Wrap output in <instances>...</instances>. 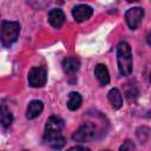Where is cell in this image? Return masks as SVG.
<instances>
[{"label": "cell", "mask_w": 151, "mask_h": 151, "mask_svg": "<svg viewBox=\"0 0 151 151\" xmlns=\"http://www.w3.org/2000/svg\"><path fill=\"white\" fill-rule=\"evenodd\" d=\"M118 71L122 76H130L132 72V52L126 41H120L117 46Z\"/></svg>", "instance_id": "obj_1"}, {"label": "cell", "mask_w": 151, "mask_h": 151, "mask_svg": "<svg viewBox=\"0 0 151 151\" xmlns=\"http://www.w3.org/2000/svg\"><path fill=\"white\" fill-rule=\"evenodd\" d=\"M20 25L18 21H4L0 28V41L5 47H11L18 39Z\"/></svg>", "instance_id": "obj_2"}, {"label": "cell", "mask_w": 151, "mask_h": 151, "mask_svg": "<svg viewBox=\"0 0 151 151\" xmlns=\"http://www.w3.org/2000/svg\"><path fill=\"white\" fill-rule=\"evenodd\" d=\"M98 133H99V130H98L96 124H93V123H85L84 125H81L73 133L72 138L76 142L84 143V142H90V140L96 139Z\"/></svg>", "instance_id": "obj_3"}, {"label": "cell", "mask_w": 151, "mask_h": 151, "mask_svg": "<svg viewBox=\"0 0 151 151\" xmlns=\"http://www.w3.org/2000/svg\"><path fill=\"white\" fill-rule=\"evenodd\" d=\"M27 80L32 87H42L47 80V72L42 67H33L28 72Z\"/></svg>", "instance_id": "obj_4"}, {"label": "cell", "mask_w": 151, "mask_h": 151, "mask_svg": "<svg viewBox=\"0 0 151 151\" xmlns=\"http://www.w3.org/2000/svg\"><path fill=\"white\" fill-rule=\"evenodd\" d=\"M144 17V9L142 7H132L125 13V21L131 29H136Z\"/></svg>", "instance_id": "obj_5"}, {"label": "cell", "mask_w": 151, "mask_h": 151, "mask_svg": "<svg viewBox=\"0 0 151 151\" xmlns=\"http://www.w3.org/2000/svg\"><path fill=\"white\" fill-rule=\"evenodd\" d=\"M44 140L45 143L54 150H60L65 145V138L61 132L55 131H45L44 132Z\"/></svg>", "instance_id": "obj_6"}, {"label": "cell", "mask_w": 151, "mask_h": 151, "mask_svg": "<svg viewBox=\"0 0 151 151\" xmlns=\"http://www.w3.org/2000/svg\"><path fill=\"white\" fill-rule=\"evenodd\" d=\"M92 14H93L92 7L88 5H84V4L77 5L72 9V15L77 22H83V21L90 19Z\"/></svg>", "instance_id": "obj_7"}, {"label": "cell", "mask_w": 151, "mask_h": 151, "mask_svg": "<svg viewBox=\"0 0 151 151\" xmlns=\"http://www.w3.org/2000/svg\"><path fill=\"white\" fill-rule=\"evenodd\" d=\"M65 14L60 8H53L48 12V22L54 28H60L65 22Z\"/></svg>", "instance_id": "obj_8"}, {"label": "cell", "mask_w": 151, "mask_h": 151, "mask_svg": "<svg viewBox=\"0 0 151 151\" xmlns=\"http://www.w3.org/2000/svg\"><path fill=\"white\" fill-rule=\"evenodd\" d=\"M44 110V104L41 100H32L29 101L27 109H26V118L27 119H34L37 118Z\"/></svg>", "instance_id": "obj_9"}, {"label": "cell", "mask_w": 151, "mask_h": 151, "mask_svg": "<svg viewBox=\"0 0 151 151\" xmlns=\"http://www.w3.org/2000/svg\"><path fill=\"white\" fill-rule=\"evenodd\" d=\"M64 129V120L57 116H51L46 120L45 124V131H55L61 132Z\"/></svg>", "instance_id": "obj_10"}, {"label": "cell", "mask_w": 151, "mask_h": 151, "mask_svg": "<svg viewBox=\"0 0 151 151\" xmlns=\"http://www.w3.org/2000/svg\"><path fill=\"white\" fill-rule=\"evenodd\" d=\"M63 70L66 73H76L80 68V60L76 57H68L63 60Z\"/></svg>", "instance_id": "obj_11"}, {"label": "cell", "mask_w": 151, "mask_h": 151, "mask_svg": "<svg viewBox=\"0 0 151 151\" xmlns=\"http://www.w3.org/2000/svg\"><path fill=\"white\" fill-rule=\"evenodd\" d=\"M107 98H109V101L111 103L113 109L118 110L123 106V96H122V92L117 87H113L109 91Z\"/></svg>", "instance_id": "obj_12"}, {"label": "cell", "mask_w": 151, "mask_h": 151, "mask_svg": "<svg viewBox=\"0 0 151 151\" xmlns=\"http://www.w3.org/2000/svg\"><path fill=\"white\" fill-rule=\"evenodd\" d=\"M94 76L98 79V81L101 85H107L110 83V74L107 71V67L103 64H98L94 67Z\"/></svg>", "instance_id": "obj_13"}, {"label": "cell", "mask_w": 151, "mask_h": 151, "mask_svg": "<svg viewBox=\"0 0 151 151\" xmlns=\"http://www.w3.org/2000/svg\"><path fill=\"white\" fill-rule=\"evenodd\" d=\"M0 123L4 127H9L11 124L13 123V114L6 106V104L0 105Z\"/></svg>", "instance_id": "obj_14"}, {"label": "cell", "mask_w": 151, "mask_h": 151, "mask_svg": "<svg viewBox=\"0 0 151 151\" xmlns=\"http://www.w3.org/2000/svg\"><path fill=\"white\" fill-rule=\"evenodd\" d=\"M83 103V98L80 96V93L78 92H71L68 94V100H67V107L71 111H76L81 106Z\"/></svg>", "instance_id": "obj_15"}, {"label": "cell", "mask_w": 151, "mask_h": 151, "mask_svg": "<svg viewBox=\"0 0 151 151\" xmlns=\"http://www.w3.org/2000/svg\"><path fill=\"white\" fill-rule=\"evenodd\" d=\"M119 151H136V146H134L133 142H131V140H125V142L120 145Z\"/></svg>", "instance_id": "obj_16"}, {"label": "cell", "mask_w": 151, "mask_h": 151, "mask_svg": "<svg viewBox=\"0 0 151 151\" xmlns=\"http://www.w3.org/2000/svg\"><path fill=\"white\" fill-rule=\"evenodd\" d=\"M66 151H90L87 147H84V146H81V145H77V146H72V147H70L68 150H66Z\"/></svg>", "instance_id": "obj_17"}, {"label": "cell", "mask_w": 151, "mask_h": 151, "mask_svg": "<svg viewBox=\"0 0 151 151\" xmlns=\"http://www.w3.org/2000/svg\"><path fill=\"white\" fill-rule=\"evenodd\" d=\"M101 151H111V150H101Z\"/></svg>", "instance_id": "obj_18"}]
</instances>
